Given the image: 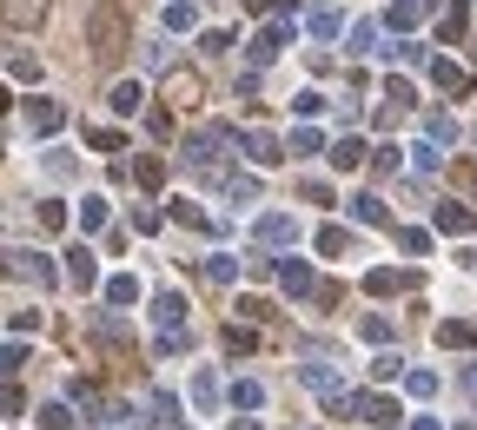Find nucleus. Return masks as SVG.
Instances as JSON below:
<instances>
[{
	"instance_id": "393cba45",
	"label": "nucleus",
	"mask_w": 477,
	"mask_h": 430,
	"mask_svg": "<svg viewBox=\"0 0 477 430\" xmlns=\"http://www.w3.org/2000/svg\"><path fill=\"white\" fill-rule=\"evenodd\" d=\"M285 146H292L299 159H312V152H325V133H318V126H299V133H292Z\"/></svg>"
},
{
	"instance_id": "f8f14e48",
	"label": "nucleus",
	"mask_w": 477,
	"mask_h": 430,
	"mask_svg": "<svg viewBox=\"0 0 477 430\" xmlns=\"http://www.w3.org/2000/svg\"><path fill=\"white\" fill-rule=\"evenodd\" d=\"M279 285L292 291V298H312L318 279H312V265H305V258H279Z\"/></svg>"
},
{
	"instance_id": "5701e85b",
	"label": "nucleus",
	"mask_w": 477,
	"mask_h": 430,
	"mask_svg": "<svg viewBox=\"0 0 477 430\" xmlns=\"http://www.w3.org/2000/svg\"><path fill=\"white\" fill-rule=\"evenodd\" d=\"M318 252H325V258H345V252H351V232H345V226H318Z\"/></svg>"
},
{
	"instance_id": "864d4df0",
	"label": "nucleus",
	"mask_w": 477,
	"mask_h": 430,
	"mask_svg": "<svg viewBox=\"0 0 477 430\" xmlns=\"http://www.w3.org/2000/svg\"><path fill=\"white\" fill-rule=\"evenodd\" d=\"M173 417H179V404H173V398L160 391V398H152V424H173Z\"/></svg>"
},
{
	"instance_id": "dca6fc26",
	"label": "nucleus",
	"mask_w": 477,
	"mask_h": 430,
	"mask_svg": "<svg viewBox=\"0 0 477 430\" xmlns=\"http://www.w3.org/2000/svg\"><path fill=\"white\" fill-rule=\"evenodd\" d=\"M431 86H438V93H464L471 73H464L457 60H431Z\"/></svg>"
},
{
	"instance_id": "c03bdc74",
	"label": "nucleus",
	"mask_w": 477,
	"mask_h": 430,
	"mask_svg": "<svg viewBox=\"0 0 477 430\" xmlns=\"http://www.w3.org/2000/svg\"><path fill=\"white\" fill-rule=\"evenodd\" d=\"M292 113H299V119H318V113H325V93H312V86H305V93L292 99Z\"/></svg>"
},
{
	"instance_id": "cd10ccee",
	"label": "nucleus",
	"mask_w": 477,
	"mask_h": 430,
	"mask_svg": "<svg viewBox=\"0 0 477 430\" xmlns=\"http://www.w3.org/2000/svg\"><path fill=\"white\" fill-rule=\"evenodd\" d=\"M471 338H477V331H471V324H457V318H445V324H438V344H445V351H464Z\"/></svg>"
},
{
	"instance_id": "a878e982",
	"label": "nucleus",
	"mask_w": 477,
	"mask_h": 430,
	"mask_svg": "<svg viewBox=\"0 0 477 430\" xmlns=\"http://www.w3.org/2000/svg\"><path fill=\"white\" fill-rule=\"evenodd\" d=\"M133 179H140L146 193H160V185H166V166H160V159L146 152V159H133Z\"/></svg>"
},
{
	"instance_id": "3c124183",
	"label": "nucleus",
	"mask_w": 477,
	"mask_h": 430,
	"mask_svg": "<svg viewBox=\"0 0 477 430\" xmlns=\"http://www.w3.org/2000/svg\"><path fill=\"white\" fill-rule=\"evenodd\" d=\"M119 146H126V133H113V126L93 133V152H119Z\"/></svg>"
},
{
	"instance_id": "f03ea898",
	"label": "nucleus",
	"mask_w": 477,
	"mask_h": 430,
	"mask_svg": "<svg viewBox=\"0 0 477 430\" xmlns=\"http://www.w3.org/2000/svg\"><path fill=\"white\" fill-rule=\"evenodd\" d=\"M232 133H193L186 140V152H179V166L186 172H219V146H226Z\"/></svg>"
},
{
	"instance_id": "f704fd0d",
	"label": "nucleus",
	"mask_w": 477,
	"mask_h": 430,
	"mask_svg": "<svg viewBox=\"0 0 477 430\" xmlns=\"http://www.w3.org/2000/svg\"><path fill=\"white\" fill-rule=\"evenodd\" d=\"M464 27H471V13H464V7H451V13H445V21H438V33H445V40H451V47H457V40H464Z\"/></svg>"
},
{
	"instance_id": "2eb2a0df",
	"label": "nucleus",
	"mask_w": 477,
	"mask_h": 430,
	"mask_svg": "<svg viewBox=\"0 0 477 430\" xmlns=\"http://www.w3.org/2000/svg\"><path fill=\"white\" fill-rule=\"evenodd\" d=\"M431 219H438V232H451V238L477 226V219H471V205H457V199H445V205H438V212H431Z\"/></svg>"
},
{
	"instance_id": "423d86ee",
	"label": "nucleus",
	"mask_w": 477,
	"mask_h": 430,
	"mask_svg": "<svg viewBox=\"0 0 477 430\" xmlns=\"http://www.w3.org/2000/svg\"><path fill=\"white\" fill-rule=\"evenodd\" d=\"M358 417H365L371 430H398V424H404V410H398V398L371 391V398H358Z\"/></svg>"
},
{
	"instance_id": "6e6d98bb",
	"label": "nucleus",
	"mask_w": 477,
	"mask_h": 430,
	"mask_svg": "<svg viewBox=\"0 0 477 430\" xmlns=\"http://www.w3.org/2000/svg\"><path fill=\"white\" fill-rule=\"evenodd\" d=\"M438 166H445V152H438L431 140H424V146H418V172H438Z\"/></svg>"
},
{
	"instance_id": "680f3d73",
	"label": "nucleus",
	"mask_w": 477,
	"mask_h": 430,
	"mask_svg": "<svg viewBox=\"0 0 477 430\" xmlns=\"http://www.w3.org/2000/svg\"><path fill=\"white\" fill-rule=\"evenodd\" d=\"M0 107H7V86H0Z\"/></svg>"
},
{
	"instance_id": "7ed1b4c3",
	"label": "nucleus",
	"mask_w": 477,
	"mask_h": 430,
	"mask_svg": "<svg viewBox=\"0 0 477 430\" xmlns=\"http://www.w3.org/2000/svg\"><path fill=\"white\" fill-rule=\"evenodd\" d=\"M0 258H7L0 271H13V279H27V285H54V279H60L47 252H0Z\"/></svg>"
},
{
	"instance_id": "bb28decb",
	"label": "nucleus",
	"mask_w": 477,
	"mask_h": 430,
	"mask_svg": "<svg viewBox=\"0 0 477 430\" xmlns=\"http://www.w3.org/2000/svg\"><path fill=\"white\" fill-rule=\"evenodd\" d=\"M226 199H232V205H252V199H259V179H252V172H232V179H226Z\"/></svg>"
},
{
	"instance_id": "4468645a",
	"label": "nucleus",
	"mask_w": 477,
	"mask_h": 430,
	"mask_svg": "<svg viewBox=\"0 0 477 430\" xmlns=\"http://www.w3.org/2000/svg\"><path fill=\"white\" fill-rule=\"evenodd\" d=\"M152 324H160V331H179L186 324V298L179 291H160V298H152Z\"/></svg>"
},
{
	"instance_id": "ea45409f",
	"label": "nucleus",
	"mask_w": 477,
	"mask_h": 430,
	"mask_svg": "<svg viewBox=\"0 0 477 430\" xmlns=\"http://www.w3.org/2000/svg\"><path fill=\"white\" fill-rule=\"evenodd\" d=\"M351 54H378V27H371V21L351 27Z\"/></svg>"
},
{
	"instance_id": "7c9ffc66",
	"label": "nucleus",
	"mask_w": 477,
	"mask_h": 430,
	"mask_svg": "<svg viewBox=\"0 0 477 430\" xmlns=\"http://www.w3.org/2000/svg\"><path fill=\"white\" fill-rule=\"evenodd\" d=\"M424 133H431V146H451L457 140V119L451 113H431V119H424Z\"/></svg>"
},
{
	"instance_id": "ddd939ff",
	"label": "nucleus",
	"mask_w": 477,
	"mask_h": 430,
	"mask_svg": "<svg viewBox=\"0 0 477 430\" xmlns=\"http://www.w3.org/2000/svg\"><path fill=\"white\" fill-rule=\"evenodd\" d=\"M107 107H113L119 119H133V113H140V107H146V86H140V80H119V86H113V93H107Z\"/></svg>"
},
{
	"instance_id": "1a4fd4ad",
	"label": "nucleus",
	"mask_w": 477,
	"mask_h": 430,
	"mask_svg": "<svg viewBox=\"0 0 477 430\" xmlns=\"http://www.w3.org/2000/svg\"><path fill=\"white\" fill-rule=\"evenodd\" d=\"M252 238H259V245H292V238H299V219H285V212H265L259 226H252Z\"/></svg>"
},
{
	"instance_id": "a211bd4d",
	"label": "nucleus",
	"mask_w": 477,
	"mask_h": 430,
	"mask_svg": "<svg viewBox=\"0 0 477 430\" xmlns=\"http://www.w3.org/2000/svg\"><path fill=\"white\" fill-rule=\"evenodd\" d=\"M325 152H332V166H338V172H351V166H365V159H371V146H365V140H338V146H325Z\"/></svg>"
},
{
	"instance_id": "e2e57ef3",
	"label": "nucleus",
	"mask_w": 477,
	"mask_h": 430,
	"mask_svg": "<svg viewBox=\"0 0 477 430\" xmlns=\"http://www.w3.org/2000/svg\"><path fill=\"white\" fill-rule=\"evenodd\" d=\"M457 430H477V424H457Z\"/></svg>"
},
{
	"instance_id": "c85d7f7f",
	"label": "nucleus",
	"mask_w": 477,
	"mask_h": 430,
	"mask_svg": "<svg viewBox=\"0 0 477 430\" xmlns=\"http://www.w3.org/2000/svg\"><path fill=\"white\" fill-rule=\"evenodd\" d=\"M206 279H212V285H232V279H238V258H232V252H212V258H206Z\"/></svg>"
},
{
	"instance_id": "20e7f679",
	"label": "nucleus",
	"mask_w": 477,
	"mask_h": 430,
	"mask_svg": "<svg viewBox=\"0 0 477 430\" xmlns=\"http://www.w3.org/2000/svg\"><path fill=\"white\" fill-rule=\"evenodd\" d=\"M47 13H54V0H0V21H7L13 33H33V27H47Z\"/></svg>"
},
{
	"instance_id": "39448f33",
	"label": "nucleus",
	"mask_w": 477,
	"mask_h": 430,
	"mask_svg": "<svg viewBox=\"0 0 477 430\" xmlns=\"http://www.w3.org/2000/svg\"><path fill=\"white\" fill-rule=\"evenodd\" d=\"M285 47H292V27L285 21H265L259 33H252V66H265V60H279Z\"/></svg>"
},
{
	"instance_id": "c756f323",
	"label": "nucleus",
	"mask_w": 477,
	"mask_h": 430,
	"mask_svg": "<svg viewBox=\"0 0 477 430\" xmlns=\"http://www.w3.org/2000/svg\"><path fill=\"white\" fill-rule=\"evenodd\" d=\"M80 232H107V199H80Z\"/></svg>"
},
{
	"instance_id": "6ab92c4d",
	"label": "nucleus",
	"mask_w": 477,
	"mask_h": 430,
	"mask_svg": "<svg viewBox=\"0 0 477 430\" xmlns=\"http://www.w3.org/2000/svg\"><path fill=\"white\" fill-rule=\"evenodd\" d=\"M351 219H358V226H385L391 212H385V199H378V193H358V199H351Z\"/></svg>"
},
{
	"instance_id": "6e6552de",
	"label": "nucleus",
	"mask_w": 477,
	"mask_h": 430,
	"mask_svg": "<svg viewBox=\"0 0 477 430\" xmlns=\"http://www.w3.org/2000/svg\"><path fill=\"white\" fill-rule=\"evenodd\" d=\"M232 140L246 146V159H252V166H272V159H285V146L272 140V133H259V126H252V133H232Z\"/></svg>"
},
{
	"instance_id": "052dcab7",
	"label": "nucleus",
	"mask_w": 477,
	"mask_h": 430,
	"mask_svg": "<svg viewBox=\"0 0 477 430\" xmlns=\"http://www.w3.org/2000/svg\"><path fill=\"white\" fill-rule=\"evenodd\" d=\"M246 7H252V13H265V7H272V0H246Z\"/></svg>"
},
{
	"instance_id": "0eeeda50",
	"label": "nucleus",
	"mask_w": 477,
	"mask_h": 430,
	"mask_svg": "<svg viewBox=\"0 0 477 430\" xmlns=\"http://www.w3.org/2000/svg\"><path fill=\"white\" fill-rule=\"evenodd\" d=\"M299 377H305V391H318V398H332V391H338V371H332V357H325V351H312V357H305Z\"/></svg>"
},
{
	"instance_id": "c9c22d12",
	"label": "nucleus",
	"mask_w": 477,
	"mask_h": 430,
	"mask_svg": "<svg viewBox=\"0 0 477 430\" xmlns=\"http://www.w3.org/2000/svg\"><path fill=\"white\" fill-rule=\"evenodd\" d=\"M398 371H404V357H398V351H378V357H371V377H378V384H391Z\"/></svg>"
},
{
	"instance_id": "bf43d9fd",
	"label": "nucleus",
	"mask_w": 477,
	"mask_h": 430,
	"mask_svg": "<svg viewBox=\"0 0 477 430\" xmlns=\"http://www.w3.org/2000/svg\"><path fill=\"white\" fill-rule=\"evenodd\" d=\"M464 391H471V398H477V371H464Z\"/></svg>"
},
{
	"instance_id": "8fccbe9b",
	"label": "nucleus",
	"mask_w": 477,
	"mask_h": 430,
	"mask_svg": "<svg viewBox=\"0 0 477 430\" xmlns=\"http://www.w3.org/2000/svg\"><path fill=\"white\" fill-rule=\"evenodd\" d=\"M60 226H66V205L47 199V205H40V232H60Z\"/></svg>"
},
{
	"instance_id": "9b49d317",
	"label": "nucleus",
	"mask_w": 477,
	"mask_h": 430,
	"mask_svg": "<svg viewBox=\"0 0 477 430\" xmlns=\"http://www.w3.org/2000/svg\"><path fill=\"white\" fill-rule=\"evenodd\" d=\"M27 126H33V133H40V140H47V133H60V126H66V113H60V99H27Z\"/></svg>"
},
{
	"instance_id": "de8ad7c7",
	"label": "nucleus",
	"mask_w": 477,
	"mask_h": 430,
	"mask_svg": "<svg viewBox=\"0 0 477 430\" xmlns=\"http://www.w3.org/2000/svg\"><path fill=\"white\" fill-rule=\"evenodd\" d=\"M385 99L404 113V107H412V80H398V73H391V80H385Z\"/></svg>"
},
{
	"instance_id": "13d9d810",
	"label": "nucleus",
	"mask_w": 477,
	"mask_h": 430,
	"mask_svg": "<svg viewBox=\"0 0 477 430\" xmlns=\"http://www.w3.org/2000/svg\"><path fill=\"white\" fill-rule=\"evenodd\" d=\"M232 430H265V424H259V417H238V424H232Z\"/></svg>"
},
{
	"instance_id": "4c0bfd02",
	"label": "nucleus",
	"mask_w": 477,
	"mask_h": 430,
	"mask_svg": "<svg viewBox=\"0 0 477 430\" xmlns=\"http://www.w3.org/2000/svg\"><path fill=\"white\" fill-rule=\"evenodd\" d=\"M398 245L412 252V258H424V252H431V232H424V226H404V232H398Z\"/></svg>"
},
{
	"instance_id": "72a5a7b5",
	"label": "nucleus",
	"mask_w": 477,
	"mask_h": 430,
	"mask_svg": "<svg viewBox=\"0 0 477 430\" xmlns=\"http://www.w3.org/2000/svg\"><path fill=\"white\" fill-rule=\"evenodd\" d=\"M173 219H179V226H193V232H206V226H212V219H206V212H199V205H193V199H173Z\"/></svg>"
},
{
	"instance_id": "58836bf2",
	"label": "nucleus",
	"mask_w": 477,
	"mask_h": 430,
	"mask_svg": "<svg viewBox=\"0 0 477 430\" xmlns=\"http://www.w3.org/2000/svg\"><path fill=\"white\" fill-rule=\"evenodd\" d=\"M40 430H74V410L66 404H40Z\"/></svg>"
},
{
	"instance_id": "4d7b16f0",
	"label": "nucleus",
	"mask_w": 477,
	"mask_h": 430,
	"mask_svg": "<svg viewBox=\"0 0 477 430\" xmlns=\"http://www.w3.org/2000/svg\"><path fill=\"white\" fill-rule=\"evenodd\" d=\"M412 430H445V424H438V417H412Z\"/></svg>"
},
{
	"instance_id": "a18cd8bd",
	"label": "nucleus",
	"mask_w": 477,
	"mask_h": 430,
	"mask_svg": "<svg viewBox=\"0 0 477 430\" xmlns=\"http://www.w3.org/2000/svg\"><path fill=\"white\" fill-rule=\"evenodd\" d=\"M358 331H365V344H391V318H378V312H371L365 324H358Z\"/></svg>"
},
{
	"instance_id": "4be33fe9",
	"label": "nucleus",
	"mask_w": 477,
	"mask_h": 430,
	"mask_svg": "<svg viewBox=\"0 0 477 430\" xmlns=\"http://www.w3.org/2000/svg\"><path fill=\"white\" fill-rule=\"evenodd\" d=\"M431 13V0H391V27H418Z\"/></svg>"
},
{
	"instance_id": "79ce46f5",
	"label": "nucleus",
	"mask_w": 477,
	"mask_h": 430,
	"mask_svg": "<svg viewBox=\"0 0 477 430\" xmlns=\"http://www.w3.org/2000/svg\"><path fill=\"white\" fill-rule=\"evenodd\" d=\"M226 47H232V33H226V27H212V33H199V54H206V60H219V54H226Z\"/></svg>"
},
{
	"instance_id": "37998d69",
	"label": "nucleus",
	"mask_w": 477,
	"mask_h": 430,
	"mask_svg": "<svg viewBox=\"0 0 477 430\" xmlns=\"http://www.w3.org/2000/svg\"><path fill=\"white\" fill-rule=\"evenodd\" d=\"M404 384H412V398H438V371H404Z\"/></svg>"
},
{
	"instance_id": "09e8293b",
	"label": "nucleus",
	"mask_w": 477,
	"mask_h": 430,
	"mask_svg": "<svg viewBox=\"0 0 477 430\" xmlns=\"http://www.w3.org/2000/svg\"><path fill=\"white\" fill-rule=\"evenodd\" d=\"M252 344H259V338H252V331H246V324H232V331H226V351H232V357H246V351H252Z\"/></svg>"
},
{
	"instance_id": "473e14b6",
	"label": "nucleus",
	"mask_w": 477,
	"mask_h": 430,
	"mask_svg": "<svg viewBox=\"0 0 477 430\" xmlns=\"http://www.w3.org/2000/svg\"><path fill=\"white\" fill-rule=\"evenodd\" d=\"M193 404H199V410H212V404H219V377H212V371H199V377H193Z\"/></svg>"
},
{
	"instance_id": "5fc2aeb1",
	"label": "nucleus",
	"mask_w": 477,
	"mask_h": 430,
	"mask_svg": "<svg viewBox=\"0 0 477 430\" xmlns=\"http://www.w3.org/2000/svg\"><path fill=\"white\" fill-rule=\"evenodd\" d=\"M371 166H378V172H398V146H371Z\"/></svg>"
},
{
	"instance_id": "a19ab883",
	"label": "nucleus",
	"mask_w": 477,
	"mask_h": 430,
	"mask_svg": "<svg viewBox=\"0 0 477 430\" xmlns=\"http://www.w3.org/2000/svg\"><path fill=\"white\" fill-rule=\"evenodd\" d=\"M21 410H27V398H21V384L7 377V384H0V417H21Z\"/></svg>"
},
{
	"instance_id": "412c9836",
	"label": "nucleus",
	"mask_w": 477,
	"mask_h": 430,
	"mask_svg": "<svg viewBox=\"0 0 477 430\" xmlns=\"http://www.w3.org/2000/svg\"><path fill=\"white\" fill-rule=\"evenodd\" d=\"M232 404H238V410H265V384H259V377H238V384H232Z\"/></svg>"
},
{
	"instance_id": "aec40b11",
	"label": "nucleus",
	"mask_w": 477,
	"mask_h": 430,
	"mask_svg": "<svg viewBox=\"0 0 477 430\" xmlns=\"http://www.w3.org/2000/svg\"><path fill=\"white\" fill-rule=\"evenodd\" d=\"M66 279H74V285H93V279H100V265H93V252H87V245L66 252Z\"/></svg>"
},
{
	"instance_id": "f3484780",
	"label": "nucleus",
	"mask_w": 477,
	"mask_h": 430,
	"mask_svg": "<svg viewBox=\"0 0 477 430\" xmlns=\"http://www.w3.org/2000/svg\"><path fill=\"white\" fill-rule=\"evenodd\" d=\"M305 27H312L318 40H338V33H345V13H338V7H312V13H305Z\"/></svg>"
},
{
	"instance_id": "9d476101",
	"label": "nucleus",
	"mask_w": 477,
	"mask_h": 430,
	"mask_svg": "<svg viewBox=\"0 0 477 430\" xmlns=\"http://www.w3.org/2000/svg\"><path fill=\"white\" fill-rule=\"evenodd\" d=\"M404 285H412V271H398V265H378V271H365V291H371V298H398Z\"/></svg>"
},
{
	"instance_id": "f257e3e1",
	"label": "nucleus",
	"mask_w": 477,
	"mask_h": 430,
	"mask_svg": "<svg viewBox=\"0 0 477 430\" xmlns=\"http://www.w3.org/2000/svg\"><path fill=\"white\" fill-rule=\"evenodd\" d=\"M126 40H133L126 13H119L113 0H100V7L87 13V54L93 60H119V54H126Z\"/></svg>"
},
{
	"instance_id": "e433bc0d",
	"label": "nucleus",
	"mask_w": 477,
	"mask_h": 430,
	"mask_svg": "<svg viewBox=\"0 0 477 430\" xmlns=\"http://www.w3.org/2000/svg\"><path fill=\"white\" fill-rule=\"evenodd\" d=\"M7 73L33 86V80H40V60H33V54H7Z\"/></svg>"
},
{
	"instance_id": "49530a36",
	"label": "nucleus",
	"mask_w": 477,
	"mask_h": 430,
	"mask_svg": "<svg viewBox=\"0 0 477 430\" xmlns=\"http://www.w3.org/2000/svg\"><path fill=\"white\" fill-rule=\"evenodd\" d=\"M27 365V344H0V377H13Z\"/></svg>"
},
{
	"instance_id": "b1692460",
	"label": "nucleus",
	"mask_w": 477,
	"mask_h": 430,
	"mask_svg": "<svg viewBox=\"0 0 477 430\" xmlns=\"http://www.w3.org/2000/svg\"><path fill=\"white\" fill-rule=\"evenodd\" d=\"M166 27H173V33H193V27H199V7H193V0H173V7H166Z\"/></svg>"
},
{
	"instance_id": "603ef678",
	"label": "nucleus",
	"mask_w": 477,
	"mask_h": 430,
	"mask_svg": "<svg viewBox=\"0 0 477 430\" xmlns=\"http://www.w3.org/2000/svg\"><path fill=\"white\" fill-rule=\"evenodd\" d=\"M186 344H193V338H186V331H160V357H179V351H186Z\"/></svg>"
},
{
	"instance_id": "2f4dec72",
	"label": "nucleus",
	"mask_w": 477,
	"mask_h": 430,
	"mask_svg": "<svg viewBox=\"0 0 477 430\" xmlns=\"http://www.w3.org/2000/svg\"><path fill=\"white\" fill-rule=\"evenodd\" d=\"M133 298H140V279H126V271L107 279V305H133Z\"/></svg>"
}]
</instances>
